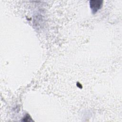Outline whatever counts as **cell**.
Wrapping results in <instances>:
<instances>
[{"label":"cell","instance_id":"6da1fadb","mask_svg":"<svg viewBox=\"0 0 122 122\" xmlns=\"http://www.w3.org/2000/svg\"><path fill=\"white\" fill-rule=\"evenodd\" d=\"M102 0H90V7L93 13H95L100 9L102 5Z\"/></svg>","mask_w":122,"mask_h":122},{"label":"cell","instance_id":"7a4b0ae2","mask_svg":"<svg viewBox=\"0 0 122 122\" xmlns=\"http://www.w3.org/2000/svg\"><path fill=\"white\" fill-rule=\"evenodd\" d=\"M30 115L27 114L26 115V116L24 117V119L22 120L24 122H29V121H30L31 120V119H30Z\"/></svg>","mask_w":122,"mask_h":122}]
</instances>
